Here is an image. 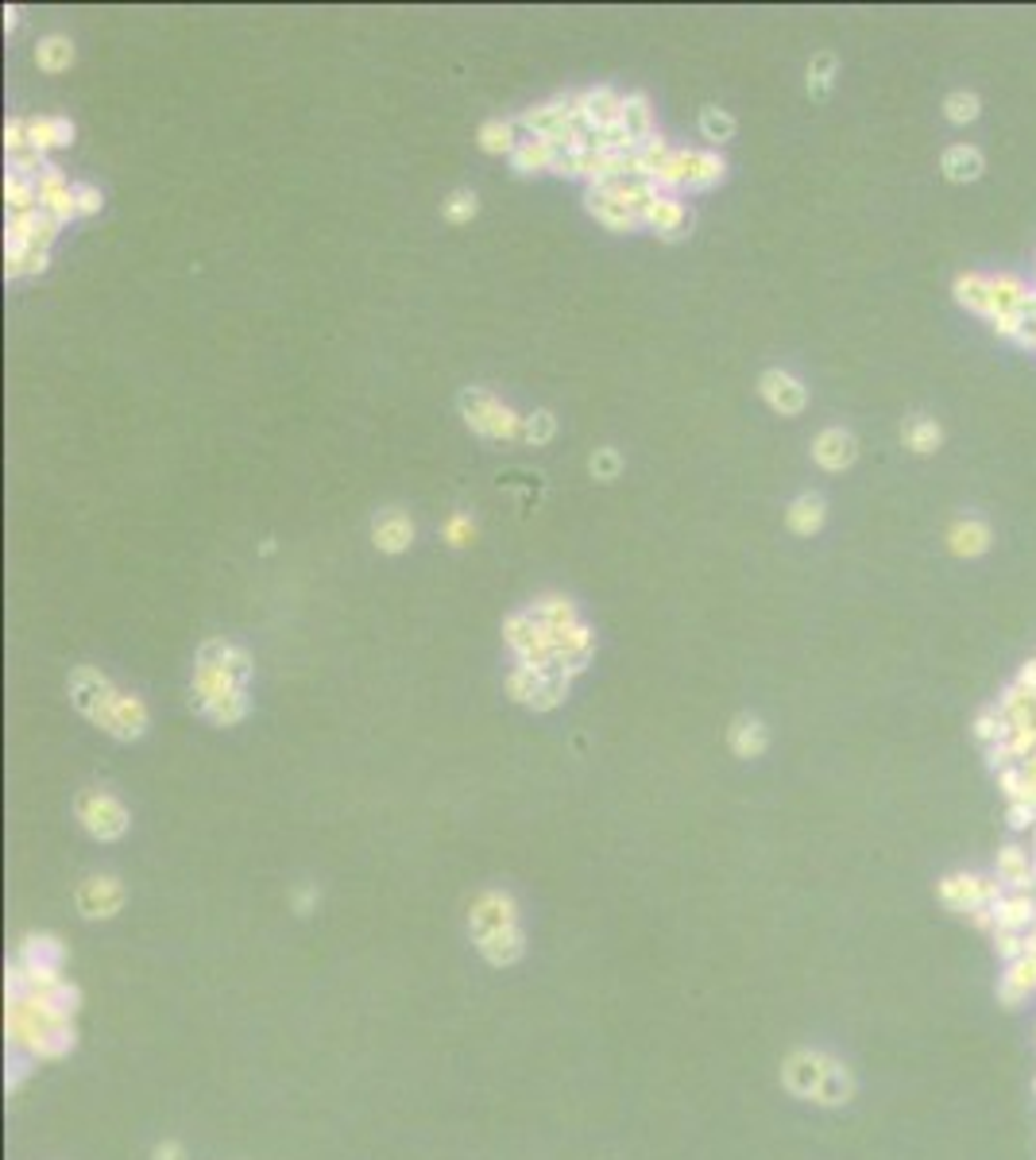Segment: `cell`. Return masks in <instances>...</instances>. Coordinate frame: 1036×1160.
I'll list each match as a JSON object with an SVG mask.
<instances>
[{
  "label": "cell",
  "instance_id": "cell-38",
  "mask_svg": "<svg viewBox=\"0 0 1036 1160\" xmlns=\"http://www.w3.org/2000/svg\"><path fill=\"white\" fill-rule=\"evenodd\" d=\"M1010 731H1013L1010 716H1005L998 704H990V708H982V712H978L975 735L982 742H1005V739H1010Z\"/></svg>",
  "mask_w": 1036,
  "mask_h": 1160
},
{
  "label": "cell",
  "instance_id": "cell-4",
  "mask_svg": "<svg viewBox=\"0 0 1036 1160\" xmlns=\"http://www.w3.org/2000/svg\"><path fill=\"white\" fill-rule=\"evenodd\" d=\"M727 178V162L716 151H673L665 171L653 178L658 190H708Z\"/></svg>",
  "mask_w": 1036,
  "mask_h": 1160
},
{
  "label": "cell",
  "instance_id": "cell-9",
  "mask_svg": "<svg viewBox=\"0 0 1036 1160\" xmlns=\"http://www.w3.org/2000/svg\"><path fill=\"white\" fill-rule=\"evenodd\" d=\"M758 394H762L769 410H774V414H781V418L801 414L804 403H808V391H804V383L797 380L793 371H785V368L762 371V380H758Z\"/></svg>",
  "mask_w": 1036,
  "mask_h": 1160
},
{
  "label": "cell",
  "instance_id": "cell-46",
  "mask_svg": "<svg viewBox=\"0 0 1036 1160\" xmlns=\"http://www.w3.org/2000/svg\"><path fill=\"white\" fill-rule=\"evenodd\" d=\"M1024 322H1029V313H1024V310H1010V313H998V317H990L994 333H998V336H1010V341H1021Z\"/></svg>",
  "mask_w": 1036,
  "mask_h": 1160
},
{
  "label": "cell",
  "instance_id": "cell-50",
  "mask_svg": "<svg viewBox=\"0 0 1036 1160\" xmlns=\"http://www.w3.org/2000/svg\"><path fill=\"white\" fill-rule=\"evenodd\" d=\"M182 1153H178V1145H167V1148H155V1160H178Z\"/></svg>",
  "mask_w": 1036,
  "mask_h": 1160
},
{
  "label": "cell",
  "instance_id": "cell-25",
  "mask_svg": "<svg viewBox=\"0 0 1036 1160\" xmlns=\"http://www.w3.org/2000/svg\"><path fill=\"white\" fill-rule=\"evenodd\" d=\"M526 612L534 615L537 623L546 626L549 635H561V631H569V626H576L581 619H576V607H572V600H565V596H542V600H534Z\"/></svg>",
  "mask_w": 1036,
  "mask_h": 1160
},
{
  "label": "cell",
  "instance_id": "cell-33",
  "mask_svg": "<svg viewBox=\"0 0 1036 1160\" xmlns=\"http://www.w3.org/2000/svg\"><path fill=\"white\" fill-rule=\"evenodd\" d=\"M943 116H947V124H955V128L975 124L978 116H982V97H978L975 90H952L943 97Z\"/></svg>",
  "mask_w": 1036,
  "mask_h": 1160
},
{
  "label": "cell",
  "instance_id": "cell-43",
  "mask_svg": "<svg viewBox=\"0 0 1036 1160\" xmlns=\"http://www.w3.org/2000/svg\"><path fill=\"white\" fill-rule=\"evenodd\" d=\"M32 148V139H27V116H13L8 124H4V151L8 155H20V151Z\"/></svg>",
  "mask_w": 1036,
  "mask_h": 1160
},
{
  "label": "cell",
  "instance_id": "cell-31",
  "mask_svg": "<svg viewBox=\"0 0 1036 1160\" xmlns=\"http://www.w3.org/2000/svg\"><path fill=\"white\" fill-rule=\"evenodd\" d=\"M47 252L39 248H24V244H4V275L20 278V275H43L47 271Z\"/></svg>",
  "mask_w": 1036,
  "mask_h": 1160
},
{
  "label": "cell",
  "instance_id": "cell-39",
  "mask_svg": "<svg viewBox=\"0 0 1036 1160\" xmlns=\"http://www.w3.org/2000/svg\"><path fill=\"white\" fill-rule=\"evenodd\" d=\"M476 213H480L476 190H453V194L442 201V217L449 220V225H468Z\"/></svg>",
  "mask_w": 1036,
  "mask_h": 1160
},
{
  "label": "cell",
  "instance_id": "cell-29",
  "mask_svg": "<svg viewBox=\"0 0 1036 1160\" xmlns=\"http://www.w3.org/2000/svg\"><path fill=\"white\" fill-rule=\"evenodd\" d=\"M669 159H673V148H669L662 136L642 139L639 148L630 151V162H634V174H639V178H658Z\"/></svg>",
  "mask_w": 1036,
  "mask_h": 1160
},
{
  "label": "cell",
  "instance_id": "cell-12",
  "mask_svg": "<svg viewBox=\"0 0 1036 1160\" xmlns=\"http://www.w3.org/2000/svg\"><path fill=\"white\" fill-rule=\"evenodd\" d=\"M592 646H595V635L584 623L561 631V635H553V665H549V670L565 673V677H576V673L592 661Z\"/></svg>",
  "mask_w": 1036,
  "mask_h": 1160
},
{
  "label": "cell",
  "instance_id": "cell-30",
  "mask_svg": "<svg viewBox=\"0 0 1036 1160\" xmlns=\"http://www.w3.org/2000/svg\"><path fill=\"white\" fill-rule=\"evenodd\" d=\"M619 124L627 128L634 143H642V139H653V109H650V101H646L642 93H630V97H623V116H619Z\"/></svg>",
  "mask_w": 1036,
  "mask_h": 1160
},
{
  "label": "cell",
  "instance_id": "cell-28",
  "mask_svg": "<svg viewBox=\"0 0 1036 1160\" xmlns=\"http://www.w3.org/2000/svg\"><path fill=\"white\" fill-rule=\"evenodd\" d=\"M511 162L519 174L549 171V167H553V143H549V139H537V136L519 139V148L511 151Z\"/></svg>",
  "mask_w": 1036,
  "mask_h": 1160
},
{
  "label": "cell",
  "instance_id": "cell-48",
  "mask_svg": "<svg viewBox=\"0 0 1036 1160\" xmlns=\"http://www.w3.org/2000/svg\"><path fill=\"white\" fill-rule=\"evenodd\" d=\"M472 534H476V526H472L468 515H453V519L445 522V542L449 545H468L472 542Z\"/></svg>",
  "mask_w": 1036,
  "mask_h": 1160
},
{
  "label": "cell",
  "instance_id": "cell-41",
  "mask_svg": "<svg viewBox=\"0 0 1036 1160\" xmlns=\"http://www.w3.org/2000/svg\"><path fill=\"white\" fill-rule=\"evenodd\" d=\"M700 132L711 143H727V139H735V116L727 109H704L700 113Z\"/></svg>",
  "mask_w": 1036,
  "mask_h": 1160
},
{
  "label": "cell",
  "instance_id": "cell-19",
  "mask_svg": "<svg viewBox=\"0 0 1036 1160\" xmlns=\"http://www.w3.org/2000/svg\"><path fill=\"white\" fill-rule=\"evenodd\" d=\"M105 731L113 735V739H140L143 731H148V704H143L140 696L120 693L117 708H113V716H109V723H105Z\"/></svg>",
  "mask_w": 1036,
  "mask_h": 1160
},
{
  "label": "cell",
  "instance_id": "cell-18",
  "mask_svg": "<svg viewBox=\"0 0 1036 1160\" xmlns=\"http://www.w3.org/2000/svg\"><path fill=\"white\" fill-rule=\"evenodd\" d=\"M940 171L947 182H978L982 178V171H986V155L975 148V143H952V148H943L940 155Z\"/></svg>",
  "mask_w": 1036,
  "mask_h": 1160
},
{
  "label": "cell",
  "instance_id": "cell-44",
  "mask_svg": "<svg viewBox=\"0 0 1036 1160\" xmlns=\"http://www.w3.org/2000/svg\"><path fill=\"white\" fill-rule=\"evenodd\" d=\"M74 201H78V217H94V213H101V206H105L101 190L90 182H74Z\"/></svg>",
  "mask_w": 1036,
  "mask_h": 1160
},
{
  "label": "cell",
  "instance_id": "cell-21",
  "mask_svg": "<svg viewBox=\"0 0 1036 1160\" xmlns=\"http://www.w3.org/2000/svg\"><path fill=\"white\" fill-rule=\"evenodd\" d=\"M372 542L384 549V554H403L414 542V522L403 515V510H384L379 519L372 522Z\"/></svg>",
  "mask_w": 1036,
  "mask_h": 1160
},
{
  "label": "cell",
  "instance_id": "cell-10",
  "mask_svg": "<svg viewBox=\"0 0 1036 1160\" xmlns=\"http://www.w3.org/2000/svg\"><path fill=\"white\" fill-rule=\"evenodd\" d=\"M572 113L581 120L588 132H604V128H615L619 116H623V97H619L611 85H595V90H584L572 97Z\"/></svg>",
  "mask_w": 1036,
  "mask_h": 1160
},
{
  "label": "cell",
  "instance_id": "cell-47",
  "mask_svg": "<svg viewBox=\"0 0 1036 1160\" xmlns=\"http://www.w3.org/2000/svg\"><path fill=\"white\" fill-rule=\"evenodd\" d=\"M619 452L615 449H595V457L588 461V468H592L595 480H615L619 476Z\"/></svg>",
  "mask_w": 1036,
  "mask_h": 1160
},
{
  "label": "cell",
  "instance_id": "cell-1",
  "mask_svg": "<svg viewBox=\"0 0 1036 1160\" xmlns=\"http://www.w3.org/2000/svg\"><path fill=\"white\" fill-rule=\"evenodd\" d=\"M468 928L484 960H491L495 967L514 963L523 955V928H519V913H514L511 893L488 890L480 893L472 913H468Z\"/></svg>",
  "mask_w": 1036,
  "mask_h": 1160
},
{
  "label": "cell",
  "instance_id": "cell-36",
  "mask_svg": "<svg viewBox=\"0 0 1036 1160\" xmlns=\"http://www.w3.org/2000/svg\"><path fill=\"white\" fill-rule=\"evenodd\" d=\"M480 148L488 151V155H511V151L519 148V139H514V124H511V120H503V116H495V120H488V124L480 128Z\"/></svg>",
  "mask_w": 1036,
  "mask_h": 1160
},
{
  "label": "cell",
  "instance_id": "cell-34",
  "mask_svg": "<svg viewBox=\"0 0 1036 1160\" xmlns=\"http://www.w3.org/2000/svg\"><path fill=\"white\" fill-rule=\"evenodd\" d=\"M836 70H839V58L832 55V51L813 55V62H808V97H813V101H827V93L836 85Z\"/></svg>",
  "mask_w": 1036,
  "mask_h": 1160
},
{
  "label": "cell",
  "instance_id": "cell-35",
  "mask_svg": "<svg viewBox=\"0 0 1036 1160\" xmlns=\"http://www.w3.org/2000/svg\"><path fill=\"white\" fill-rule=\"evenodd\" d=\"M36 62H39V70H47V74H62V70H71V62H74V43L66 35H47V39L36 46Z\"/></svg>",
  "mask_w": 1036,
  "mask_h": 1160
},
{
  "label": "cell",
  "instance_id": "cell-20",
  "mask_svg": "<svg viewBox=\"0 0 1036 1160\" xmlns=\"http://www.w3.org/2000/svg\"><path fill=\"white\" fill-rule=\"evenodd\" d=\"M27 139L39 155H47L55 148H71L74 124L66 116H27Z\"/></svg>",
  "mask_w": 1036,
  "mask_h": 1160
},
{
  "label": "cell",
  "instance_id": "cell-42",
  "mask_svg": "<svg viewBox=\"0 0 1036 1160\" xmlns=\"http://www.w3.org/2000/svg\"><path fill=\"white\" fill-rule=\"evenodd\" d=\"M553 433H558V418L549 414V410H534V414L523 418V433L519 438L530 441V445H546V441H553Z\"/></svg>",
  "mask_w": 1036,
  "mask_h": 1160
},
{
  "label": "cell",
  "instance_id": "cell-37",
  "mask_svg": "<svg viewBox=\"0 0 1036 1160\" xmlns=\"http://www.w3.org/2000/svg\"><path fill=\"white\" fill-rule=\"evenodd\" d=\"M569 681H572V677H565V673L546 670L542 684H537L534 696H530V708H534V712H549V708H558L561 700L569 696Z\"/></svg>",
  "mask_w": 1036,
  "mask_h": 1160
},
{
  "label": "cell",
  "instance_id": "cell-3",
  "mask_svg": "<svg viewBox=\"0 0 1036 1160\" xmlns=\"http://www.w3.org/2000/svg\"><path fill=\"white\" fill-rule=\"evenodd\" d=\"M456 406H461L468 429H476L480 438L507 441V438H519V433H523V418L514 414L503 399L484 391V387H465V391L456 394Z\"/></svg>",
  "mask_w": 1036,
  "mask_h": 1160
},
{
  "label": "cell",
  "instance_id": "cell-16",
  "mask_svg": "<svg viewBox=\"0 0 1036 1160\" xmlns=\"http://www.w3.org/2000/svg\"><path fill=\"white\" fill-rule=\"evenodd\" d=\"M120 902H124V890H120V882L109 878V874H94V878H85L82 886H78V909H82V916H90V921L113 916L120 909Z\"/></svg>",
  "mask_w": 1036,
  "mask_h": 1160
},
{
  "label": "cell",
  "instance_id": "cell-13",
  "mask_svg": "<svg viewBox=\"0 0 1036 1160\" xmlns=\"http://www.w3.org/2000/svg\"><path fill=\"white\" fill-rule=\"evenodd\" d=\"M855 457H859V441H855L851 429L832 426V429H820V433H816L813 461L820 464V468H827V472H843V468L855 464Z\"/></svg>",
  "mask_w": 1036,
  "mask_h": 1160
},
{
  "label": "cell",
  "instance_id": "cell-11",
  "mask_svg": "<svg viewBox=\"0 0 1036 1160\" xmlns=\"http://www.w3.org/2000/svg\"><path fill=\"white\" fill-rule=\"evenodd\" d=\"M39 186V209L47 213V217H55L59 225H66V220L78 217V201H74V186L66 182V174L55 167V162H47L43 171H39L36 178Z\"/></svg>",
  "mask_w": 1036,
  "mask_h": 1160
},
{
  "label": "cell",
  "instance_id": "cell-32",
  "mask_svg": "<svg viewBox=\"0 0 1036 1160\" xmlns=\"http://www.w3.org/2000/svg\"><path fill=\"white\" fill-rule=\"evenodd\" d=\"M901 441H905L913 452H936L943 445V429H940V422H936V418L917 414V418H908V422H905V429H901Z\"/></svg>",
  "mask_w": 1036,
  "mask_h": 1160
},
{
  "label": "cell",
  "instance_id": "cell-22",
  "mask_svg": "<svg viewBox=\"0 0 1036 1160\" xmlns=\"http://www.w3.org/2000/svg\"><path fill=\"white\" fill-rule=\"evenodd\" d=\"M824 519H827V503H824V496H820V491H804V496L793 499L789 510H785V522H789V530L801 534V538H813V534H820Z\"/></svg>",
  "mask_w": 1036,
  "mask_h": 1160
},
{
  "label": "cell",
  "instance_id": "cell-51",
  "mask_svg": "<svg viewBox=\"0 0 1036 1160\" xmlns=\"http://www.w3.org/2000/svg\"><path fill=\"white\" fill-rule=\"evenodd\" d=\"M16 23H20V12H16V8H4V27H8V32H13Z\"/></svg>",
  "mask_w": 1036,
  "mask_h": 1160
},
{
  "label": "cell",
  "instance_id": "cell-49",
  "mask_svg": "<svg viewBox=\"0 0 1036 1160\" xmlns=\"http://www.w3.org/2000/svg\"><path fill=\"white\" fill-rule=\"evenodd\" d=\"M1017 684H1021L1024 693H1036V658H1029L1021 665V673H1017Z\"/></svg>",
  "mask_w": 1036,
  "mask_h": 1160
},
{
  "label": "cell",
  "instance_id": "cell-40",
  "mask_svg": "<svg viewBox=\"0 0 1036 1160\" xmlns=\"http://www.w3.org/2000/svg\"><path fill=\"white\" fill-rule=\"evenodd\" d=\"M542 677H546V670H537V665H523V661H519V670H511V677H507V693H511V700L530 704V696H534V689L542 684Z\"/></svg>",
  "mask_w": 1036,
  "mask_h": 1160
},
{
  "label": "cell",
  "instance_id": "cell-17",
  "mask_svg": "<svg viewBox=\"0 0 1036 1160\" xmlns=\"http://www.w3.org/2000/svg\"><path fill=\"white\" fill-rule=\"evenodd\" d=\"M59 220L47 217L43 209H36V213H27V217H8V236H4V244H24V248H39V252H47L51 244H55V236H59Z\"/></svg>",
  "mask_w": 1036,
  "mask_h": 1160
},
{
  "label": "cell",
  "instance_id": "cell-24",
  "mask_svg": "<svg viewBox=\"0 0 1036 1160\" xmlns=\"http://www.w3.org/2000/svg\"><path fill=\"white\" fill-rule=\"evenodd\" d=\"M727 742H731V751L739 754V758H758V754L769 747V735H766V728H762V719L743 712V716H735V723L727 728Z\"/></svg>",
  "mask_w": 1036,
  "mask_h": 1160
},
{
  "label": "cell",
  "instance_id": "cell-26",
  "mask_svg": "<svg viewBox=\"0 0 1036 1160\" xmlns=\"http://www.w3.org/2000/svg\"><path fill=\"white\" fill-rule=\"evenodd\" d=\"M955 302L966 306L971 313H982L990 317L994 313V302H990V275H978V271H966V275L955 278Z\"/></svg>",
  "mask_w": 1036,
  "mask_h": 1160
},
{
  "label": "cell",
  "instance_id": "cell-5",
  "mask_svg": "<svg viewBox=\"0 0 1036 1160\" xmlns=\"http://www.w3.org/2000/svg\"><path fill=\"white\" fill-rule=\"evenodd\" d=\"M74 809H78V820H82L85 832L94 835V839H101V844L120 839V835L129 832V809H124L113 793H105V789H85V793H78Z\"/></svg>",
  "mask_w": 1036,
  "mask_h": 1160
},
{
  "label": "cell",
  "instance_id": "cell-14",
  "mask_svg": "<svg viewBox=\"0 0 1036 1160\" xmlns=\"http://www.w3.org/2000/svg\"><path fill=\"white\" fill-rule=\"evenodd\" d=\"M692 225V213H688L673 194H658L642 213V229H653L662 240H681Z\"/></svg>",
  "mask_w": 1036,
  "mask_h": 1160
},
{
  "label": "cell",
  "instance_id": "cell-45",
  "mask_svg": "<svg viewBox=\"0 0 1036 1160\" xmlns=\"http://www.w3.org/2000/svg\"><path fill=\"white\" fill-rule=\"evenodd\" d=\"M581 151L584 148H553V167L549 171L561 178H581Z\"/></svg>",
  "mask_w": 1036,
  "mask_h": 1160
},
{
  "label": "cell",
  "instance_id": "cell-6",
  "mask_svg": "<svg viewBox=\"0 0 1036 1160\" xmlns=\"http://www.w3.org/2000/svg\"><path fill=\"white\" fill-rule=\"evenodd\" d=\"M117 696L120 693L113 689V681H109L101 670H94V665H78V670L71 673L74 708H78L85 719H94L101 731H105L109 716H113V708H117Z\"/></svg>",
  "mask_w": 1036,
  "mask_h": 1160
},
{
  "label": "cell",
  "instance_id": "cell-8",
  "mask_svg": "<svg viewBox=\"0 0 1036 1160\" xmlns=\"http://www.w3.org/2000/svg\"><path fill=\"white\" fill-rule=\"evenodd\" d=\"M584 209H588V213H592V217L611 232H630V229H639L642 225L639 209L630 206L627 197L619 194L611 182L588 186V194H584Z\"/></svg>",
  "mask_w": 1036,
  "mask_h": 1160
},
{
  "label": "cell",
  "instance_id": "cell-15",
  "mask_svg": "<svg viewBox=\"0 0 1036 1160\" xmlns=\"http://www.w3.org/2000/svg\"><path fill=\"white\" fill-rule=\"evenodd\" d=\"M198 665H213V670L229 673V677L240 684H248V677H252V654H248L245 646L229 642V638H210V642H201Z\"/></svg>",
  "mask_w": 1036,
  "mask_h": 1160
},
{
  "label": "cell",
  "instance_id": "cell-2",
  "mask_svg": "<svg viewBox=\"0 0 1036 1160\" xmlns=\"http://www.w3.org/2000/svg\"><path fill=\"white\" fill-rule=\"evenodd\" d=\"M785 1083L789 1090H797L801 1099H816V1102H843L847 1099V1071L827 1060L820 1052H793L789 1064H785Z\"/></svg>",
  "mask_w": 1036,
  "mask_h": 1160
},
{
  "label": "cell",
  "instance_id": "cell-27",
  "mask_svg": "<svg viewBox=\"0 0 1036 1160\" xmlns=\"http://www.w3.org/2000/svg\"><path fill=\"white\" fill-rule=\"evenodd\" d=\"M4 201H8V217H27L39 209V186L27 174L8 171L4 174Z\"/></svg>",
  "mask_w": 1036,
  "mask_h": 1160
},
{
  "label": "cell",
  "instance_id": "cell-23",
  "mask_svg": "<svg viewBox=\"0 0 1036 1160\" xmlns=\"http://www.w3.org/2000/svg\"><path fill=\"white\" fill-rule=\"evenodd\" d=\"M947 549L955 557H982L990 549V526L975 515H966L947 530Z\"/></svg>",
  "mask_w": 1036,
  "mask_h": 1160
},
{
  "label": "cell",
  "instance_id": "cell-7",
  "mask_svg": "<svg viewBox=\"0 0 1036 1160\" xmlns=\"http://www.w3.org/2000/svg\"><path fill=\"white\" fill-rule=\"evenodd\" d=\"M503 638L507 646L519 654L523 665H537V670H549L553 665V635L546 626L537 623L530 612H514L503 619Z\"/></svg>",
  "mask_w": 1036,
  "mask_h": 1160
}]
</instances>
